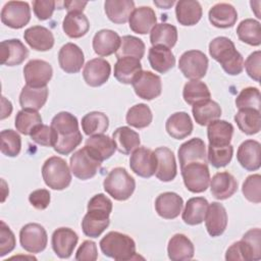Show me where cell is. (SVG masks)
Returning a JSON list of instances; mask_svg holds the SVG:
<instances>
[{
	"label": "cell",
	"mask_w": 261,
	"mask_h": 261,
	"mask_svg": "<svg viewBox=\"0 0 261 261\" xmlns=\"http://www.w3.org/2000/svg\"><path fill=\"white\" fill-rule=\"evenodd\" d=\"M50 126L55 132L56 139L53 149L58 154L68 155L83 141L77 118L67 111L57 113L52 118Z\"/></svg>",
	"instance_id": "1"
},
{
	"label": "cell",
	"mask_w": 261,
	"mask_h": 261,
	"mask_svg": "<svg viewBox=\"0 0 261 261\" xmlns=\"http://www.w3.org/2000/svg\"><path fill=\"white\" fill-rule=\"evenodd\" d=\"M112 211V202L104 194L93 196L87 207V213L82 220V229L85 236L98 238L109 226V215Z\"/></svg>",
	"instance_id": "2"
},
{
	"label": "cell",
	"mask_w": 261,
	"mask_h": 261,
	"mask_svg": "<svg viewBox=\"0 0 261 261\" xmlns=\"http://www.w3.org/2000/svg\"><path fill=\"white\" fill-rule=\"evenodd\" d=\"M209 54L229 75H238L244 69V58L227 37H216L209 43Z\"/></svg>",
	"instance_id": "3"
},
{
	"label": "cell",
	"mask_w": 261,
	"mask_h": 261,
	"mask_svg": "<svg viewBox=\"0 0 261 261\" xmlns=\"http://www.w3.org/2000/svg\"><path fill=\"white\" fill-rule=\"evenodd\" d=\"M102 253L117 261L140 258L136 253V243L127 234L119 231H109L99 243Z\"/></svg>",
	"instance_id": "4"
},
{
	"label": "cell",
	"mask_w": 261,
	"mask_h": 261,
	"mask_svg": "<svg viewBox=\"0 0 261 261\" xmlns=\"http://www.w3.org/2000/svg\"><path fill=\"white\" fill-rule=\"evenodd\" d=\"M103 188L114 200L125 201L134 194L136 181L125 168L115 167L104 178Z\"/></svg>",
	"instance_id": "5"
},
{
	"label": "cell",
	"mask_w": 261,
	"mask_h": 261,
	"mask_svg": "<svg viewBox=\"0 0 261 261\" xmlns=\"http://www.w3.org/2000/svg\"><path fill=\"white\" fill-rule=\"evenodd\" d=\"M42 176L47 187L61 191L71 182V170L66 161L58 156L49 157L42 166Z\"/></svg>",
	"instance_id": "6"
},
{
	"label": "cell",
	"mask_w": 261,
	"mask_h": 261,
	"mask_svg": "<svg viewBox=\"0 0 261 261\" xmlns=\"http://www.w3.org/2000/svg\"><path fill=\"white\" fill-rule=\"evenodd\" d=\"M184 184L192 193H203L210 182V172L207 163L192 162L180 168Z\"/></svg>",
	"instance_id": "7"
},
{
	"label": "cell",
	"mask_w": 261,
	"mask_h": 261,
	"mask_svg": "<svg viewBox=\"0 0 261 261\" xmlns=\"http://www.w3.org/2000/svg\"><path fill=\"white\" fill-rule=\"evenodd\" d=\"M101 163L85 146L71 155L69 166L75 177L87 180L96 175Z\"/></svg>",
	"instance_id": "8"
},
{
	"label": "cell",
	"mask_w": 261,
	"mask_h": 261,
	"mask_svg": "<svg viewBox=\"0 0 261 261\" xmlns=\"http://www.w3.org/2000/svg\"><path fill=\"white\" fill-rule=\"evenodd\" d=\"M178 68L187 79L200 80L206 75L208 58L199 50L186 51L179 57Z\"/></svg>",
	"instance_id": "9"
},
{
	"label": "cell",
	"mask_w": 261,
	"mask_h": 261,
	"mask_svg": "<svg viewBox=\"0 0 261 261\" xmlns=\"http://www.w3.org/2000/svg\"><path fill=\"white\" fill-rule=\"evenodd\" d=\"M19 243L29 253L37 254L46 249L48 236L45 228L39 223H28L20 228Z\"/></svg>",
	"instance_id": "10"
},
{
	"label": "cell",
	"mask_w": 261,
	"mask_h": 261,
	"mask_svg": "<svg viewBox=\"0 0 261 261\" xmlns=\"http://www.w3.org/2000/svg\"><path fill=\"white\" fill-rule=\"evenodd\" d=\"M31 20V8L28 2L8 1L1 10V21L11 29H21Z\"/></svg>",
	"instance_id": "11"
},
{
	"label": "cell",
	"mask_w": 261,
	"mask_h": 261,
	"mask_svg": "<svg viewBox=\"0 0 261 261\" xmlns=\"http://www.w3.org/2000/svg\"><path fill=\"white\" fill-rule=\"evenodd\" d=\"M53 69L49 62L42 59H32L23 67V76L28 86L44 88L52 79Z\"/></svg>",
	"instance_id": "12"
},
{
	"label": "cell",
	"mask_w": 261,
	"mask_h": 261,
	"mask_svg": "<svg viewBox=\"0 0 261 261\" xmlns=\"http://www.w3.org/2000/svg\"><path fill=\"white\" fill-rule=\"evenodd\" d=\"M129 167L137 175L148 178L155 174L157 162L154 151L146 147L137 148L130 155Z\"/></svg>",
	"instance_id": "13"
},
{
	"label": "cell",
	"mask_w": 261,
	"mask_h": 261,
	"mask_svg": "<svg viewBox=\"0 0 261 261\" xmlns=\"http://www.w3.org/2000/svg\"><path fill=\"white\" fill-rule=\"evenodd\" d=\"M136 95L144 100H153L161 95L162 84L159 75L149 70H142L133 83Z\"/></svg>",
	"instance_id": "14"
},
{
	"label": "cell",
	"mask_w": 261,
	"mask_h": 261,
	"mask_svg": "<svg viewBox=\"0 0 261 261\" xmlns=\"http://www.w3.org/2000/svg\"><path fill=\"white\" fill-rule=\"evenodd\" d=\"M111 73L110 63L104 58H94L89 60L83 69V77L90 87H100L104 85Z\"/></svg>",
	"instance_id": "15"
},
{
	"label": "cell",
	"mask_w": 261,
	"mask_h": 261,
	"mask_svg": "<svg viewBox=\"0 0 261 261\" xmlns=\"http://www.w3.org/2000/svg\"><path fill=\"white\" fill-rule=\"evenodd\" d=\"M77 233L69 227H59L52 233L51 245L54 253L62 259L69 258L77 244Z\"/></svg>",
	"instance_id": "16"
},
{
	"label": "cell",
	"mask_w": 261,
	"mask_h": 261,
	"mask_svg": "<svg viewBox=\"0 0 261 261\" xmlns=\"http://www.w3.org/2000/svg\"><path fill=\"white\" fill-rule=\"evenodd\" d=\"M156 156V177L164 182L171 181L175 178L177 167L173 152L167 147H159L154 150Z\"/></svg>",
	"instance_id": "17"
},
{
	"label": "cell",
	"mask_w": 261,
	"mask_h": 261,
	"mask_svg": "<svg viewBox=\"0 0 261 261\" xmlns=\"http://www.w3.org/2000/svg\"><path fill=\"white\" fill-rule=\"evenodd\" d=\"M85 62V56L82 49L73 44H64L58 53V63L63 71L66 73L79 72Z\"/></svg>",
	"instance_id": "18"
},
{
	"label": "cell",
	"mask_w": 261,
	"mask_h": 261,
	"mask_svg": "<svg viewBox=\"0 0 261 261\" xmlns=\"http://www.w3.org/2000/svg\"><path fill=\"white\" fill-rule=\"evenodd\" d=\"M180 168L192 162L207 163L206 146L202 139L193 138L181 144L177 151Z\"/></svg>",
	"instance_id": "19"
},
{
	"label": "cell",
	"mask_w": 261,
	"mask_h": 261,
	"mask_svg": "<svg viewBox=\"0 0 261 261\" xmlns=\"http://www.w3.org/2000/svg\"><path fill=\"white\" fill-rule=\"evenodd\" d=\"M204 220L209 236L213 238L221 236L227 226V213L224 206L218 202L209 204Z\"/></svg>",
	"instance_id": "20"
},
{
	"label": "cell",
	"mask_w": 261,
	"mask_h": 261,
	"mask_svg": "<svg viewBox=\"0 0 261 261\" xmlns=\"http://www.w3.org/2000/svg\"><path fill=\"white\" fill-rule=\"evenodd\" d=\"M261 145L256 140L244 141L238 149L237 159L241 166L248 171H255L260 168Z\"/></svg>",
	"instance_id": "21"
},
{
	"label": "cell",
	"mask_w": 261,
	"mask_h": 261,
	"mask_svg": "<svg viewBox=\"0 0 261 261\" xmlns=\"http://www.w3.org/2000/svg\"><path fill=\"white\" fill-rule=\"evenodd\" d=\"M182 198L174 192L161 193L155 200V210L164 219H174L181 212Z\"/></svg>",
	"instance_id": "22"
},
{
	"label": "cell",
	"mask_w": 261,
	"mask_h": 261,
	"mask_svg": "<svg viewBox=\"0 0 261 261\" xmlns=\"http://www.w3.org/2000/svg\"><path fill=\"white\" fill-rule=\"evenodd\" d=\"M209 184L211 194L217 200H226L238 191L237 179L227 171L215 173Z\"/></svg>",
	"instance_id": "23"
},
{
	"label": "cell",
	"mask_w": 261,
	"mask_h": 261,
	"mask_svg": "<svg viewBox=\"0 0 261 261\" xmlns=\"http://www.w3.org/2000/svg\"><path fill=\"white\" fill-rule=\"evenodd\" d=\"M157 17L153 8L149 6H140L132 12L128 23L129 29L137 34L146 35L156 25Z\"/></svg>",
	"instance_id": "24"
},
{
	"label": "cell",
	"mask_w": 261,
	"mask_h": 261,
	"mask_svg": "<svg viewBox=\"0 0 261 261\" xmlns=\"http://www.w3.org/2000/svg\"><path fill=\"white\" fill-rule=\"evenodd\" d=\"M27 44L36 51H48L54 46V36L52 32L43 25H34L23 33Z\"/></svg>",
	"instance_id": "25"
},
{
	"label": "cell",
	"mask_w": 261,
	"mask_h": 261,
	"mask_svg": "<svg viewBox=\"0 0 261 261\" xmlns=\"http://www.w3.org/2000/svg\"><path fill=\"white\" fill-rule=\"evenodd\" d=\"M29 56L28 48L18 39L1 42V63L7 66L21 64Z\"/></svg>",
	"instance_id": "26"
},
{
	"label": "cell",
	"mask_w": 261,
	"mask_h": 261,
	"mask_svg": "<svg viewBox=\"0 0 261 261\" xmlns=\"http://www.w3.org/2000/svg\"><path fill=\"white\" fill-rule=\"evenodd\" d=\"M121 38L112 30H100L93 38V49L99 56L105 57L116 53L120 46Z\"/></svg>",
	"instance_id": "27"
},
{
	"label": "cell",
	"mask_w": 261,
	"mask_h": 261,
	"mask_svg": "<svg viewBox=\"0 0 261 261\" xmlns=\"http://www.w3.org/2000/svg\"><path fill=\"white\" fill-rule=\"evenodd\" d=\"M209 21L218 29H228L236 24L238 12L229 3H216L208 12Z\"/></svg>",
	"instance_id": "28"
},
{
	"label": "cell",
	"mask_w": 261,
	"mask_h": 261,
	"mask_svg": "<svg viewBox=\"0 0 261 261\" xmlns=\"http://www.w3.org/2000/svg\"><path fill=\"white\" fill-rule=\"evenodd\" d=\"M195 248L191 240L182 234L175 233L170 238L167 245L168 258L172 261H186L194 257Z\"/></svg>",
	"instance_id": "29"
},
{
	"label": "cell",
	"mask_w": 261,
	"mask_h": 261,
	"mask_svg": "<svg viewBox=\"0 0 261 261\" xmlns=\"http://www.w3.org/2000/svg\"><path fill=\"white\" fill-rule=\"evenodd\" d=\"M142 71V64L139 59L134 57H122L117 59L114 64V77L121 84L133 85L135 80Z\"/></svg>",
	"instance_id": "30"
},
{
	"label": "cell",
	"mask_w": 261,
	"mask_h": 261,
	"mask_svg": "<svg viewBox=\"0 0 261 261\" xmlns=\"http://www.w3.org/2000/svg\"><path fill=\"white\" fill-rule=\"evenodd\" d=\"M165 129L171 138L175 140H182L192 134L193 122L187 112H175L167 118L165 122Z\"/></svg>",
	"instance_id": "31"
},
{
	"label": "cell",
	"mask_w": 261,
	"mask_h": 261,
	"mask_svg": "<svg viewBox=\"0 0 261 261\" xmlns=\"http://www.w3.org/2000/svg\"><path fill=\"white\" fill-rule=\"evenodd\" d=\"M202 13V6L196 0H179L178 2H176V20L181 25H195L201 19Z\"/></svg>",
	"instance_id": "32"
},
{
	"label": "cell",
	"mask_w": 261,
	"mask_h": 261,
	"mask_svg": "<svg viewBox=\"0 0 261 261\" xmlns=\"http://www.w3.org/2000/svg\"><path fill=\"white\" fill-rule=\"evenodd\" d=\"M112 140L114 141L116 150L123 155L133 153L141 144L139 134L128 126L117 127L112 134Z\"/></svg>",
	"instance_id": "33"
},
{
	"label": "cell",
	"mask_w": 261,
	"mask_h": 261,
	"mask_svg": "<svg viewBox=\"0 0 261 261\" xmlns=\"http://www.w3.org/2000/svg\"><path fill=\"white\" fill-rule=\"evenodd\" d=\"M85 146L101 162L110 158L116 151L114 141L104 134L90 137L87 139Z\"/></svg>",
	"instance_id": "34"
},
{
	"label": "cell",
	"mask_w": 261,
	"mask_h": 261,
	"mask_svg": "<svg viewBox=\"0 0 261 261\" xmlns=\"http://www.w3.org/2000/svg\"><path fill=\"white\" fill-rule=\"evenodd\" d=\"M148 60L151 67L159 73L167 72L175 64L173 53L163 46H152L148 52Z\"/></svg>",
	"instance_id": "35"
},
{
	"label": "cell",
	"mask_w": 261,
	"mask_h": 261,
	"mask_svg": "<svg viewBox=\"0 0 261 261\" xmlns=\"http://www.w3.org/2000/svg\"><path fill=\"white\" fill-rule=\"evenodd\" d=\"M233 135V125L221 119H216L208 124L207 137L211 146H226L230 144Z\"/></svg>",
	"instance_id": "36"
},
{
	"label": "cell",
	"mask_w": 261,
	"mask_h": 261,
	"mask_svg": "<svg viewBox=\"0 0 261 261\" xmlns=\"http://www.w3.org/2000/svg\"><path fill=\"white\" fill-rule=\"evenodd\" d=\"M135 9L133 0H107L104 3V10L109 18L114 23H125L132 12Z\"/></svg>",
	"instance_id": "37"
},
{
	"label": "cell",
	"mask_w": 261,
	"mask_h": 261,
	"mask_svg": "<svg viewBox=\"0 0 261 261\" xmlns=\"http://www.w3.org/2000/svg\"><path fill=\"white\" fill-rule=\"evenodd\" d=\"M208 201L204 197H194L187 201L181 218L189 225H198L205 219Z\"/></svg>",
	"instance_id": "38"
},
{
	"label": "cell",
	"mask_w": 261,
	"mask_h": 261,
	"mask_svg": "<svg viewBox=\"0 0 261 261\" xmlns=\"http://www.w3.org/2000/svg\"><path fill=\"white\" fill-rule=\"evenodd\" d=\"M48 98V88H32L25 85L19 94V104L22 109L38 111Z\"/></svg>",
	"instance_id": "39"
},
{
	"label": "cell",
	"mask_w": 261,
	"mask_h": 261,
	"mask_svg": "<svg viewBox=\"0 0 261 261\" xmlns=\"http://www.w3.org/2000/svg\"><path fill=\"white\" fill-rule=\"evenodd\" d=\"M62 29L69 38L79 39L88 33L90 22L83 12H67L62 21Z\"/></svg>",
	"instance_id": "40"
},
{
	"label": "cell",
	"mask_w": 261,
	"mask_h": 261,
	"mask_svg": "<svg viewBox=\"0 0 261 261\" xmlns=\"http://www.w3.org/2000/svg\"><path fill=\"white\" fill-rule=\"evenodd\" d=\"M234 121L242 133L249 136L258 134L261 129L260 110L253 108L239 109L234 115Z\"/></svg>",
	"instance_id": "41"
},
{
	"label": "cell",
	"mask_w": 261,
	"mask_h": 261,
	"mask_svg": "<svg viewBox=\"0 0 261 261\" xmlns=\"http://www.w3.org/2000/svg\"><path fill=\"white\" fill-rule=\"evenodd\" d=\"M177 41V29L170 23H156L150 32L152 46H163L172 48Z\"/></svg>",
	"instance_id": "42"
},
{
	"label": "cell",
	"mask_w": 261,
	"mask_h": 261,
	"mask_svg": "<svg viewBox=\"0 0 261 261\" xmlns=\"http://www.w3.org/2000/svg\"><path fill=\"white\" fill-rule=\"evenodd\" d=\"M221 108L219 104L211 99L193 105L192 113L199 125L205 126L221 116Z\"/></svg>",
	"instance_id": "43"
},
{
	"label": "cell",
	"mask_w": 261,
	"mask_h": 261,
	"mask_svg": "<svg viewBox=\"0 0 261 261\" xmlns=\"http://www.w3.org/2000/svg\"><path fill=\"white\" fill-rule=\"evenodd\" d=\"M109 126L107 115L100 111H92L82 118V129L87 136H96L104 134Z\"/></svg>",
	"instance_id": "44"
},
{
	"label": "cell",
	"mask_w": 261,
	"mask_h": 261,
	"mask_svg": "<svg viewBox=\"0 0 261 261\" xmlns=\"http://www.w3.org/2000/svg\"><path fill=\"white\" fill-rule=\"evenodd\" d=\"M182 97L189 105H195L211 98V93L207 85L199 80H191L186 83L182 90Z\"/></svg>",
	"instance_id": "45"
},
{
	"label": "cell",
	"mask_w": 261,
	"mask_h": 261,
	"mask_svg": "<svg viewBox=\"0 0 261 261\" xmlns=\"http://www.w3.org/2000/svg\"><path fill=\"white\" fill-rule=\"evenodd\" d=\"M261 230L258 227L249 229L240 241L245 260L257 261L261 259Z\"/></svg>",
	"instance_id": "46"
},
{
	"label": "cell",
	"mask_w": 261,
	"mask_h": 261,
	"mask_svg": "<svg viewBox=\"0 0 261 261\" xmlns=\"http://www.w3.org/2000/svg\"><path fill=\"white\" fill-rule=\"evenodd\" d=\"M237 35L242 42L251 46H259L261 44L260 22L253 18L242 20L237 28Z\"/></svg>",
	"instance_id": "47"
},
{
	"label": "cell",
	"mask_w": 261,
	"mask_h": 261,
	"mask_svg": "<svg viewBox=\"0 0 261 261\" xmlns=\"http://www.w3.org/2000/svg\"><path fill=\"white\" fill-rule=\"evenodd\" d=\"M145 54V44L144 42L135 36L126 35L121 38L120 46L116 51L115 55L117 59L122 57H134L137 59H142Z\"/></svg>",
	"instance_id": "48"
},
{
	"label": "cell",
	"mask_w": 261,
	"mask_h": 261,
	"mask_svg": "<svg viewBox=\"0 0 261 261\" xmlns=\"http://www.w3.org/2000/svg\"><path fill=\"white\" fill-rule=\"evenodd\" d=\"M153 119V114L147 104L139 103L132 106L126 113V122L136 128H145L150 125Z\"/></svg>",
	"instance_id": "49"
},
{
	"label": "cell",
	"mask_w": 261,
	"mask_h": 261,
	"mask_svg": "<svg viewBox=\"0 0 261 261\" xmlns=\"http://www.w3.org/2000/svg\"><path fill=\"white\" fill-rule=\"evenodd\" d=\"M42 123V117L38 111L22 109L15 116L16 130L22 135H31L33 129Z\"/></svg>",
	"instance_id": "50"
},
{
	"label": "cell",
	"mask_w": 261,
	"mask_h": 261,
	"mask_svg": "<svg viewBox=\"0 0 261 261\" xmlns=\"http://www.w3.org/2000/svg\"><path fill=\"white\" fill-rule=\"evenodd\" d=\"M233 147L229 144L226 146H208L207 160L215 168L226 166L232 158Z\"/></svg>",
	"instance_id": "51"
},
{
	"label": "cell",
	"mask_w": 261,
	"mask_h": 261,
	"mask_svg": "<svg viewBox=\"0 0 261 261\" xmlns=\"http://www.w3.org/2000/svg\"><path fill=\"white\" fill-rule=\"evenodd\" d=\"M1 152L8 157H16L21 149V138L13 129H4L0 134Z\"/></svg>",
	"instance_id": "52"
},
{
	"label": "cell",
	"mask_w": 261,
	"mask_h": 261,
	"mask_svg": "<svg viewBox=\"0 0 261 261\" xmlns=\"http://www.w3.org/2000/svg\"><path fill=\"white\" fill-rule=\"evenodd\" d=\"M236 106L239 109L253 108L260 110V91L255 87L243 89L236 98Z\"/></svg>",
	"instance_id": "53"
},
{
	"label": "cell",
	"mask_w": 261,
	"mask_h": 261,
	"mask_svg": "<svg viewBox=\"0 0 261 261\" xmlns=\"http://www.w3.org/2000/svg\"><path fill=\"white\" fill-rule=\"evenodd\" d=\"M242 192L245 198L255 204L261 202V175L251 174L243 182Z\"/></svg>",
	"instance_id": "54"
},
{
	"label": "cell",
	"mask_w": 261,
	"mask_h": 261,
	"mask_svg": "<svg viewBox=\"0 0 261 261\" xmlns=\"http://www.w3.org/2000/svg\"><path fill=\"white\" fill-rule=\"evenodd\" d=\"M30 136L35 143L41 146L53 147L55 144V132L51 126L43 123L37 125Z\"/></svg>",
	"instance_id": "55"
},
{
	"label": "cell",
	"mask_w": 261,
	"mask_h": 261,
	"mask_svg": "<svg viewBox=\"0 0 261 261\" xmlns=\"http://www.w3.org/2000/svg\"><path fill=\"white\" fill-rule=\"evenodd\" d=\"M16 242L15 237L10 227L2 220L0 226V256L3 257L13 251Z\"/></svg>",
	"instance_id": "56"
},
{
	"label": "cell",
	"mask_w": 261,
	"mask_h": 261,
	"mask_svg": "<svg viewBox=\"0 0 261 261\" xmlns=\"http://www.w3.org/2000/svg\"><path fill=\"white\" fill-rule=\"evenodd\" d=\"M244 66L246 68L248 75L255 82H259L261 73V52L257 50L251 53L247 57Z\"/></svg>",
	"instance_id": "57"
},
{
	"label": "cell",
	"mask_w": 261,
	"mask_h": 261,
	"mask_svg": "<svg viewBox=\"0 0 261 261\" xmlns=\"http://www.w3.org/2000/svg\"><path fill=\"white\" fill-rule=\"evenodd\" d=\"M55 5L56 2L53 0H35L33 2V10L38 19L46 20L51 18Z\"/></svg>",
	"instance_id": "58"
},
{
	"label": "cell",
	"mask_w": 261,
	"mask_h": 261,
	"mask_svg": "<svg viewBox=\"0 0 261 261\" xmlns=\"http://www.w3.org/2000/svg\"><path fill=\"white\" fill-rule=\"evenodd\" d=\"M98 258V251L96 243L90 240L84 241L75 253V260L77 261H95Z\"/></svg>",
	"instance_id": "59"
},
{
	"label": "cell",
	"mask_w": 261,
	"mask_h": 261,
	"mask_svg": "<svg viewBox=\"0 0 261 261\" xmlns=\"http://www.w3.org/2000/svg\"><path fill=\"white\" fill-rule=\"evenodd\" d=\"M50 193L46 189L35 190L29 196V201L31 205L38 210L46 209L50 204Z\"/></svg>",
	"instance_id": "60"
},
{
	"label": "cell",
	"mask_w": 261,
	"mask_h": 261,
	"mask_svg": "<svg viewBox=\"0 0 261 261\" xmlns=\"http://www.w3.org/2000/svg\"><path fill=\"white\" fill-rule=\"evenodd\" d=\"M88 2L86 1H76V0H71V1H64L63 5L67 12H83L84 8Z\"/></svg>",
	"instance_id": "61"
},
{
	"label": "cell",
	"mask_w": 261,
	"mask_h": 261,
	"mask_svg": "<svg viewBox=\"0 0 261 261\" xmlns=\"http://www.w3.org/2000/svg\"><path fill=\"white\" fill-rule=\"evenodd\" d=\"M12 112V104L4 96H2V108H1V119L8 117Z\"/></svg>",
	"instance_id": "62"
},
{
	"label": "cell",
	"mask_w": 261,
	"mask_h": 261,
	"mask_svg": "<svg viewBox=\"0 0 261 261\" xmlns=\"http://www.w3.org/2000/svg\"><path fill=\"white\" fill-rule=\"evenodd\" d=\"M154 4L159 8L168 9L174 4V1H154Z\"/></svg>",
	"instance_id": "63"
}]
</instances>
